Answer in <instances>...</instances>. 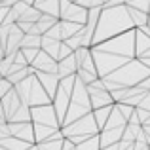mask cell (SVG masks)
Masks as SVG:
<instances>
[{"instance_id": "22", "label": "cell", "mask_w": 150, "mask_h": 150, "mask_svg": "<svg viewBox=\"0 0 150 150\" xmlns=\"http://www.w3.org/2000/svg\"><path fill=\"white\" fill-rule=\"evenodd\" d=\"M76 150H103L101 148V137L95 135V137H91V139L84 141V143L76 144Z\"/></svg>"}, {"instance_id": "2", "label": "cell", "mask_w": 150, "mask_h": 150, "mask_svg": "<svg viewBox=\"0 0 150 150\" xmlns=\"http://www.w3.org/2000/svg\"><path fill=\"white\" fill-rule=\"evenodd\" d=\"M131 29H135V25H133V19L129 15V8L125 4L112 8L105 6L99 17V25H97L95 34H93V46L110 40L122 33H127Z\"/></svg>"}, {"instance_id": "8", "label": "cell", "mask_w": 150, "mask_h": 150, "mask_svg": "<svg viewBox=\"0 0 150 150\" xmlns=\"http://www.w3.org/2000/svg\"><path fill=\"white\" fill-rule=\"evenodd\" d=\"M8 125H10L11 137H17V139H23L27 143L36 144V135H34L33 122H8Z\"/></svg>"}, {"instance_id": "24", "label": "cell", "mask_w": 150, "mask_h": 150, "mask_svg": "<svg viewBox=\"0 0 150 150\" xmlns=\"http://www.w3.org/2000/svg\"><path fill=\"white\" fill-rule=\"evenodd\" d=\"M21 48H42V34H25Z\"/></svg>"}, {"instance_id": "36", "label": "cell", "mask_w": 150, "mask_h": 150, "mask_svg": "<svg viewBox=\"0 0 150 150\" xmlns=\"http://www.w3.org/2000/svg\"><path fill=\"white\" fill-rule=\"evenodd\" d=\"M0 150H8V148H2V146H0Z\"/></svg>"}, {"instance_id": "32", "label": "cell", "mask_w": 150, "mask_h": 150, "mask_svg": "<svg viewBox=\"0 0 150 150\" xmlns=\"http://www.w3.org/2000/svg\"><path fill=\"white\" fill-rule=\"evenodd\" d=\"M63 150H76V144H74L70 139H67V137H65V144H63Z\"/></svg>"}, {"instance_id": "18", "label": "cell", "mask_w": 150, "mask_h": 150, "mask_svg": "<svg viewBox=\"0 0 150 150\" xmlns=\"http://www.w3.org/2000/svg\"><path fill=\"white\" fill-rule=\"evenodd\" d=\"M129 15H131V19H133L135 29H144V27L148 25V19H150V13H148V11L137 10V8H129Z\"/></svg>"}, {"instance_id": "17", "label": "cell", "mask_w": 150, "mask_h": 150, "mask_svg": "<svg viewBox=\"0 0 150 150\" xmlns=\"http://www.w3.org/2000/svg\"><path fill=\"white\" fill-rule=\"evenodd\" d=\"M135 50H137V57H143L144 53L150 50V36L144 33L143 29H137V36H135Z\"/></svg>"}, {"instance_id": "33", "label": "cell", "mask_w": 150, "mask_h": 150, "mask_svg": "<svg viewBox=\"0 0 150 150\" xmlns=\"http://www.w3.org/2000/svg\"><path fill=\"white\" fill-rule=\"evenodd\" d=\"M139 86H141V88L144 89V91H150V76H148V78H144V80L141 82Z\"/></svg>"}, {"instance_id": "29", "label": "cell", "mask_w": 150, "mask_h": 150, "mask_svg": "<svg viewBox=\"0 0 150 150\" xmlns=\"http://www.w3.org/2000/svg\"><path fill=\"white\" fill-rule=\"evenodd\" d=\"M78 4L88 10H93V8H105V0H78Z\"/></svg>"}, {"instance_id": "31", "label": "cell", "mask_w": 150, "mask_h": 150, "mask_svg": "<svg viewBox=\"0 0 150 150\" xmlns=\"http://www.w3.org/2000/svg\"><path fill=\"white\" fill-rule=\"evenodd\" d=\"M141 108H146V110H150V91L146 93V95H144V99L143 101H141Z\"/></svg>"}, {"instance_id": "20", "label": "cell", "mask_w": 150, "mask_h": 150, "mask_svg": "<svg viewBox=\"0 0 150 150\" xmlns=\"http://www.w3.org/2000/svg\"><path fill=\"white\" fill-rule=\"evenodd\" d=\"M61 29H63V40H69L70 36H74V34L80 33V30L84 29V25L74 23V21H63L61 19Z\"/></svg>"}, {"instance_id": "13", "label": "cell", "mask_w": 150, "mask_h": 150, "mask_svg": "<svg viewBox=\"0 0 150 150\" xmlns=\"http://www.w3.org/2000/svg\"><path fill=\"white\" fill-rule=\"evenodd\" d=\"M34 6L42 13H50V15H55V17L61 19V0H42V2H36Z\"/></svg>"}, {"instance_id": "41", "label": "cell", "mask_w": 150, "mask_h": 150, "mask_svg": "<svg viewBox=\"0 0 150 150\" xmlns=\"http://www.w3.org/2000/svg\"><path fill=\"white\" fill-rule=\"evenodd\" d=\"M2 2H4V0H2Z\"/></svg>"}, {"instance_id": "37", "label": "cell", "mask_w": 150, "mask_h": 150, "mask_svg": "<svg viewBox=\"0 0 150 150\" xmlns=\"http://www.w3.org/2000/svg\"><path fill=\"white\" fill-rule=\"evenodd\" d=\"M70 2H78V0H70Z\"/></svg>"}, {"instance_id": "15", "label": "cell", "mask_w": 150, "mask_h": 150, "mask_svg": "<svg viewBox=\"0 0 150 150\" xmlns=\"http://www.w3.org/2000/svg\"><path fill=\"white\" fill-rule=\"evenodd\" d=\"M61 44H63V40H53V38H50V36H46V34H42V50H44L46 53H50L53 59H57V61H59Z\"/></svg>"}, {"instance_id": "5", "label": "cell", "mask_w": 150, "mask_h": 150, "mask_svg": "<svg viewBox=\"0 0 150 150\" xmlns=\"http://www.w3.org/2000/svg\"><path fill=\"white\" fill-rule=\"evenodd\" d=\"M101 129L99 125H97V120L95 116H93V112H89L88 116L80 118V120L72 122V124H67L63 125V135L67 137V139H70L74 144H80L84 143V141L91 139V137L99 135Z\"/></svg>"}, {"instance_id": "21", "label": "cell", "mask_w": 150, "mask_h": 150, "mask_svg": "<svg viewBox=\"0 0 150 150\" xmlns=\"http://www.w3.org/2000/svg\"><path fill=\"white\" fill-rule=\"evenodd\" d=\"M61 21L59 17H55V15H50V13H42V17H40V21L36 23L38 25V29H40V33L42 34H46L48 30L51 29V27H55L57 23Z\"/></svg>"}, {"instance_id": "34", "label": "cell", "mask_w": 150, "mask_h": 150, "mask_svg": "<svg viewBox=\"0 0 150 150\" xmlns=\"http://www.w3.org/2000/svg\"><path fill=\"white\" fill-rule=\"evenodd\" d=\"M141 61H143V63H144V65H146V67H148V69H150V57H143V59H141Z\"/></svg>"}, {"instance_id": "39", "label": "cell", "mask_w": 150, "mask_h": 150, "mask_svg": "<svg viewBox=\"0 0 150 150\" xmlns=\"http://www.w3.org/2000/svg\"><path fill=\"white\" fill-rule=\"evenodd\" d=\"M148 27H150V19H148Z\"/></svg>"}, {"instance_id": "6", "label": "cell", "mask_w": 150, "mask_h": 150, "mask_svg": "<svg viewBox=\"0 0 150 150\" xmlns=\"http://www.w3.org/2000/svg\"><path fill=\"white\" fill-rule=\"evenodd\" d=\"M33 124H42V125H51V127L61 129V122H59L57 110H55L53 103L50 105H40V106H33Z\"/></svg>"}, {"instance_id": "30", "label": "cell", "mask_w": 150, "mask_h": 150, "mask_svg": "<svg viewBox=\"0 0 150 150\" xmlns=\"http://www.w3.org/2000/svg\"><path fill=\"white\" fill-rule=\"evenodd\" d=\"M133 150H150V143L148 141H135Z\"/></svg>"}, {"instance_id": "35", "label": "cell", "mask_w": 150, "mask_h": 150, "mask_svg": "<svg viewBox=\"0 0 150 150\" xmlns=\"http://www.w3.org/2000/svg\"><path fill=\"white\" fill-rule=\"evenodd\" d=\"M23 2H27V4H30V6H34V4H36V0H23Z\"/></svg>"}, {"instance_id": "40", "label": "cell", "mask_w": 150, "mask_h": 150, "mask_svg": "<svg viewBox=\"0 0 150 150\" xmlns=\"http://www.w3.org/2000/svg\"><path fill=\"white\" fill-rule=\"evenodd\" d=\"M36 2H42V0H36Z\"/></svg>"}, {"instance_id": "26", "label": "cell", "mask_w": 150, "mask_h": 150, "mask_svg": "<svg viewBox=\"0 0 150 150\" xmlns=\"http://www.w3.org/2000/svg\"><path fill=\"white\" fill-rule=\"evenodd\" d=\"M21 51L25 53V57H27V61L33 65L34 63V59L38 57V53L42 51V48H21Z\"/></svg>"}, {"instance_id": "14", "label": "cell", "mask_w": 150, "mask_h": 150, "mask_svg": "<svg viewBox=\"0 0 150 150\" xmlns=\"http://www.w3.org/2000/svg\"><path fill=\"white\" fill-rule=\"evenodd\" d=\"M61 129L51 127V125H42V124H34V135H36V143H44V141L55 137Z\"/></svg>"}, {"instance_id": "7", "label": "cell", "mask_w": 150, "mask_h": 150, "mask_svg": "<svg viewBox=\"0 0 150 150\" xmlns=\"http://www.w3.org/2000/svg\"><path fill=\"white\" fill-rule=\"evenodd\" d=\"M89 10L80 6L78 2H70V0H61V19L63 21H74L86 25L88 23Z\"/></svg>"}, {"instance_id": "27", "label": "cell", "mask_w": 150, "mask_h": 150, "mask_svg": "<svg viewBox=\"0 0 150 150\" xmlns=\"http://www.w3.org/2000/svg\"><path fill=\"white\" fill-rule=\"evenodd\" d=\"M13 88H15V86L11 84V82L8 80L6 76H2V78H0V97L8 95V93H10V91H11V89H13Z\"/></svg>"}, {"instance_id": "12", "label": "cell", "mask_w": 150, "mask_h": 150, "mask_svg": "<svg viewBox=\"0 0 150 150\" xmlns=\"http://www.w3.org/2000/svg\"><path fill=\"white\" fill-rule=\"evenodd\" d=\"M78 69H80V65H78V59L76 55H69V57L61 59L59 61V69H57V74L61 78H67V76H74V74L78 72Z\"/></svg>"}, {"instance_id": "1", "label": "cell", "mask_w": 150, "mask_h": 150, "mask_svg": "<svg viewBox=\"0 0 150 150\" xmlns=\"http://www.w3.org/2000/svg\"><path fill=\"white\" fill-rule=\"evenodd\" d=\"M135 36H137V29H131L127 33H122L106 42L95 44L91 48L101 78L112 74L114 70H118L120 67H124L125 63H129L131 59L137 57Z\"/></svg>"}, {"instance_id": "9", "label": "cell", "mask_w": 150, "mask_h": 150, "mask_svg": "<svg viewBox=\"0 0 150 150\" xmlns=\"http://www.w3.org/2000/svg\"><path fill=\"white\" fill-rule=\"evenodd\" d=\"M33 69L36 70V72H57L59 61H57V59H53L50 53H46V51L42 50L40 53H38V57L34 59Z\"/></svg>"}, {"instance_id": "19", "label": "cell", "mask_w": 150, "mask_h": 150, "mask_svg": "<svg viewBox=\"0 0 150 150\" xmlns=\"http://www.w3.org/2000/svg\"><path fill=\"white\" fill-rule=\"evenodd\" d=\"M112 110H114V105L103 106V108H95V110H93V116H95L97 125H99L101 131L105 129V125H106V122H108V118H110V114H112Z\"/></svg>"}, {"instance_id": "3", "label": "cell", "mask_w": 150, "mask_h": 150, "mask_svg": "<svg viewBox=\"0 0 150 150\" xmlns=\"http://www.w3.org/2000/svg\"><path fill=\"white\" fill-rule=\"evenodd\" d=\"M150 76V69L141 61L139 57L131 59L129 63H125L124 67H120L118 70H114L112 74L105 76L106 89L108 91H116L122 88H131V86H139L144 78Z\"/></svg>"}, {"instance_id": "11", "label": "cell", "mask_w": 150, "mask_h": 150, "mask_svg": "<svg viewBox=\"0 0 150 150\" xmlns=\"http://www.w3.org/2000/svg\"><path fill=\"white\" fill-rule=\"evenodd\" d=\"M125 127H127V125H125ZM125 127L103 129V131L99 133V137H101V148H106V146H110V144L120 143V141L124 139V131H125Z\"/></svg>"}, {"instance_id": "16", "label": "cell", "mask_w": 150, "mask_h": 150, "mask_svg": "<svg viewBox=\"0 0 150 150\" xmlns=\"http://www.w3.org/2000/svg\"><path fill=\"white\" fill-rule=\"evenodd\" d=\"M0 146L8 150H29L33 146V143H27V141L17 139V137H6V139H0Z\"/></svg>"}, {"instance_id": "25", "label": "cell", "mask_w": 150, "mask_h": 150, "mask_svg": "<svg viewBox=\"0 0 150 150\" xmlns=\"http://www.w3.org/2000/svg\"><path fill=\"white\" fill-rule=\"evenodd\" d=\"M125 6L137 8V10H143V11H148L150 13V0H127Z\"/></svg>"}, {"instance_id": "23", "label": "cell", "mask_w": 150, "mask_h": 150, "mask_svg": "<svg viewBox=\"0 0 150 150\" xmlns=\"http://www.w3.org/2000/svg\"><path fill=\"white\" fill-rule=\"evenodd\" d=\"M42 17V11L38 10L36 6H29V10L25 11V13L21 15V19L19 21H29V23H38Z\"/></svg>"}, {"instance_id": "38", "label": "cell", "mask_w": 150, "mask_h": 150, "mask_svg": "<svg viewBox=\"0 0 150 150\" xmlns=\"http://www.w3.org/2000/svg\"><path fill=\"white\" fill-rule=\"evenodd\" d=\"M106 2H110V0H105V4H106Z\"/></svg>"}, {"instance_id": "10", "label": "cell", "mask_w": 150, "mask_h": 150, "mask_svg": "<svg viewBox=\"0 0 150 150\" xmlns=\"http://www.w3.org/2000/svg\"><path fill=\"white\" fill-rule=\"evenodd\" d=\"M36 76H38V80L42 82V86L46 88V91L50 93L51 101H53L55 93H57V89H59V84H61V76H59L57 72H36Z\"/></svg>"}, {"instance_id": "4", "label": "cell", "mask_w": 150, "mask_h": 150, "mask_svg": "<svg viewBox=\"0 0 150 150\" xmlns=\"http://www.w3.org/2000/svg\"><path fill=\"white\" fill-rule=\"evenodd\" d=\"M15 89H17V93L21 95L23 103L29 105V106H40V105H50V103H53L51 97H50V93L46 91V88L42 86V82L38 80L36 74H30L29 78L19 82V84L15 86Z\"/></svg>"}, {"instance_id": "28", "label": "cell", "mask_w": 150, "mask_h": 150, "mask_svg": "<svg viewBox=\"0 0 150 150\" xmlns=\"http://www.w3.org/2000/svg\"><path fill=\"white\" fill-rule=\"evenodd\" d=\"M46 36L53 38V40H63V29H61V21L57 23L55 27H51V29L46 33Z\"/></svg>"}]
</instances>
